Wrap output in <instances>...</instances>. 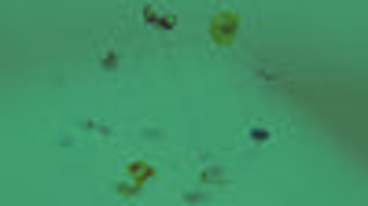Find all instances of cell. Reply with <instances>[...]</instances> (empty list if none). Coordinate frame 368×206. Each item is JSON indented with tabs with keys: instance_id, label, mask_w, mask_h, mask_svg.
<instances>
[{
	"instance_id": "5b68a950",
	"label": "cell",
	"mask_w": 368,
	"mask_h": 206,
	"mask_svg": "<svg viewBox=\"0 0 368 206\" xmlns=\"http://www.w3.org/2000/svg\"><path fill=\"white\" fill-rule=\"evenodd\" d=\"M203 181H225V173H221V169H206Z\"/></svg>"
},
{
	"instance_id": "3957f363",
	"label": "cell",
	"mask_w": 368,
	"mask_h": 206,
	"mask_svg": "<svg viewBox=\"0 0 368 206\" xmlns=\"http://www.w3.org/2000/svg\"><path fill=\"white\" fill-rule=\"evenodd\" d=\"M251 140H254V144H265V140H272V129H265V125H254V129H251Z\"/></svg>"
},
{
	"instance_id": "277c9868",
	"label": "cell",
	"mask_w": 368,
	"mask_h": 206,
	"mask_svg": "<svg viewBox=\"0 0 368 206\" xmlns=\"http://www.w3.org/2000/svg\"><path fill=\"white\" fill-rule=\"evenodd\" d=\"M100 67H103V70H118V55H114V52H107V55L100 59Z\"/></svg>"
},
{
	"instance_id": "6da1fadb",
	"label": "cell",
	"mask_w": 368,
	"mask_h": 206,
	"mask_svg": "<svg viewBox=\"0 0 368 206\" xmlns=\"http://www.w3.org/2000/svg\"><path fill=\"white\" fill-rule=\"evenodd\" d=\"M239 30H243V19H239L236 11H213V15H210V41L218 44V48L236 44Z\"/></svg>"
},
{
	"instance_id": "7a4b0ae2",
	"label": "cell",
	"mask_w": 368,
	"mask_h": 206,
	"mask_svg": "<svg viewBox=\"0 0 368 206\" xmlns=\"http://www.w3.org/2000/svg\"><path fill=\"white\" fill-rule=\"evenodd\" d=\"M144 19H147L151 26H159V30H173V26H177V22L170 19V15H159L155 8H144Z\"/></svg>"
}]
</instances>
